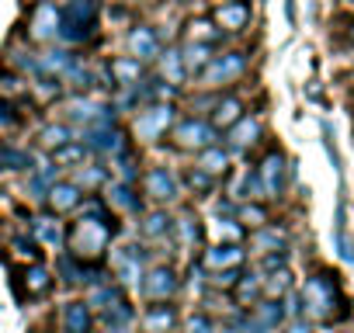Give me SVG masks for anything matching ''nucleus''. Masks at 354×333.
<instances>
[{
  "instance_id": "nucleus-48",
  "label": "nucleus",
  "mask_w": 354,
  "mask_h": 333,
  "mask_svg": "<svg viewBox=\"0 0 354 333\" xmlns=\"http://www.w3.org/2000/svg\"><path fill=\"white\" fill-rule=\"evenodd\" d=\"M219 233L230 236V240H240V229L233 226V219H223V222H219Z\"/></svg>"
},
{
  "instance_id": "nucleus-40",
  "label": "nucleus",
  "mask_w": 354,
  "mask_h": 333,
  "mask_svg": "<svg viewBox=\"0 0 354 333\" xmlns=\"http://www.w3.org/2000/svg\"><path fill=\"white\" fill-rule=\"evenodd\" d=\"M240 219H243L247 226H268V209H264L261 202H243Z\"/></svg>"
},
{
  "instance_id": "nucleus-4",
  "label": "nucleus",
  "mask_w": 354,
  "mask_h": 333,
  "mask_svg": "<svg viewBox=\"0 0 354 333\" xmlns=\"http://www.w3.org/2000/svg\"><path fill=\"white\" fill-rule=\"evenodd\" d=\"M174 111H177L174 104H160V101L139 108V115H136V122H132L136 139H142V142H156V139H163L167 129H174V118H177Z\"/></svg>"
},
{
  "instance_id": "nucleus-13",
  "label": "nucleus",
  "mask_w": 354,
  "mask_h": 333,
  "mask_svg": "<svg viewBox=\"0 0 354 333\" xmlns=\"http://www.w3.org/2000/svg\"><path fill=\"white\" fill-rule=\"evenodd\" d=\"M111 267H115V278L122 285H139L142 281V254L139 247H125L111 257Z\"/></svg>"
},
{
  "instance_id": "nucleus-42",
  "label": "nucleus",
  "mask_w": 354,
  "mask_h": 333,
  "mask_svg": "<svg viewBox=\"0 0 354 333\" xmlns=\"http://www.w3.org/2000/svg\"><path fill=\"white\" fill-rule=\"evenodd\" d=\"M236 281H240V267H223V271L212 274L216 288H236Z\"/></svg>"
},
{
  "instance_id": "nucleus-34",
  "label": "nucleus",
  "mask_w": 354,
  "mask_h": 333,
  "mask_svg": "<svg viewBox=\"0 0 354 333\" xmlns=\"http://www.w3.org/2000/svg\"><path fill=\"white\" fill-rule=\"evenodd\" d=\"M264 295V278H257V274H240V281H236V302L240 305H250V302H257Z\"/></svg>"
},
{
  "instance_id": "nucleus-10",
  "label": "nucleus",
  "mask_w": 354,
  "mask_h": 333,
  "mask_svg": "<svg viewBox=\"0 0 354 333\" xmlns=\"http://www.w3.org/2000/svg\"><path fill=\"white\" fill-rule=\"evenodd\" d=\"M261 132H264L261 118H257V115H243V118H236V122L226 129V146H230L233 153H247L250 146H257Z\"/></svg>"
},
{
  "instance_id": "nucleus-30",
  "label": "nucleus",
  "mask_w": 354,
  "mask_h": 333,
  "mask_svg": "<svg viewBox=\"0 0 354 333\" xmlns=\"http://www.w3.org/2000/svg\"><path fill=\"white\" fill-rule=\"evenodd\" d=\"M142 236H149V240H160V236H167L170 229H174V219L163 212V209H156V212H149L146 219H142Z\"/></svg>"
},
{
  "instance_id": "nucleus-41",
  "label": "nucleus",
  "mask_w": 354,
  "mask_h": 333,
  "mask_svg": "<svg viewBox=\"0 0 354 333\" xmlns=\"http://www.w3.org/2000/svg\"><path fill=\"white\" fill-rule=\"evenodd\" d=\"M49 285H53L49 271H42V267H32V271H28V292H32V295H42V292H49Z\"/></svg>"
},
{
  "instance_id": "nucleus-3",
  "label": "nucleus",
  "mask_w": 354,
  "mask_h": 333,
  "mask_svg": "<svg viewBox=\"0 0 354 333\" xmlns=\"http://www.w3.org/2000/svg\"><path fill=\"white\" fill-rule=\"evenodd\" d=\"M111 233H115V222L80 216V222H77V229H73V254H77V257H97L101 250H108Z\"/></svg>"
},
{
  "instance_id": "nucleus-31",
  "label": "nucleus",
  "mask_w": 354,
  "mask_h": 333,
  "mask_svg": "<svg viewBox=\"0 0 354 333\" xmlns=\"http://www.w3.org/2000/svg\"><path fill=\"white\" fill-rule=\"evenodd\" d=\"M288 292H292V271L288 267H278L264 278V295L268 298H285Z\"/></svg>"
},
{
  "instance_id": "nucleus-46",
  "label": "nucleus",
  "mask_w": 354,
  "mask_h": 333,
  "mask_svg": "<svg viewBox=\"0 0 354 333\" xmlns=\"http://www.w3.org/2000/svg\"><path fill=\"white\" fill-rule=\"evenodd\" d=\"M285 333H313V326H309V319H306V316H295V319H288Z\"/></svg>"
},
{
  "instance_id": "nucleus-32",
  "label": "nucleus",
  "mask_w": 354,
  "mask_h": 333,
  "mask_svg": "<svg viewBox=\"0 0 354 333\" xmlns=\"http://www.w3.org/2000/svg\"><path fill=\"white\" fill-rule=\"evenodd\" d=\"M174 229H177V236H181V247L185 250L202 247V226H198L195 216H181V222H174Z\"/></svg>"
},
{
  "instance_id": "nucleus-2",
  "label": "nucleus",
  "mask_w": 354,
  "mask_h": 333,
  "mask_svg": "<svg viewBox=\"0 0 354 333\" xmlns=\"http://www.w3.org/2000/svg\"><path fill=\"white\" fill-rule=\"evenodd\" d=\"M247 66H250V59H247V53H243V49L216 53V56L209 59V66L198 73V80H202V87L216 91V87H226V84L240 80V77L247 73Z\"/></svg>"
},
{
  "instance_id": "nucleus-23",
  "label": "nucleus",
  "mask_w": 354,
  "mask_h": 333,
  "mask_svg": "<svg viewBox=\"0 0 354 333\" xmlns=\"http://www.w3.org/2000/svg\"><path fill=\"white\" fill-rule=\"evenodd\" d=\"M236 118H243V101H240V97H219L209 122H212L216 129H230Z\"/></svg>"
},
{
  "instance_id": "nucleus-8",
  "label": "nucleus",
  "mask_w": 354,
  "mask_h": 333,
  "mask_svg": "<svg viewBox=\"0 0 354 333\" xmlns=\"http://www.w3.org/2000/svg\"><path fill=\"white\" fill-rule=\"evenodd\" d=\"M80 142H84L87 153H94V156H111V160H115V156L125 149V132H122L118 125H91V129L80 132Z\"/></svg>"
},
{
  "instance_id": "nucleus-39",
  "label": "nucleus",
  "mask_w": 354,
  "mask_h": 333,
  "mask_svg": "<svg viewBox=\"0 0 354 333\" xmlns=\"http://www.w3.org/2000/svg\"><path fill=\"white\" fill-rule=\"evenodd\" d=\"M185 181H188V188H192L195 195H209V191L216 188V178H212L209 171H202V166H192Z\"/></svg>"
},
{
  "instance_id": "nucleus-35",
  "label": "nucleus",
  "mask_w": 354,
  "mask_h": 333,
  "mask_svg": "<svg viewBox=\"0 0 354 333\" xmlns=\"http://www.w3.org/2000/svg\"><path fill=\"white\" fill-rule=\"evenodd\" d=\"M84 156H87V149H84V142H80V139H73V142H66V146L53 149V163H59V166H80V163H84Z\"/></svg>"
},
{
  "instance_id": "nucleus-33",
  "label": "nucleus",
  "mask_w": 354,
  "mask_h": 333,
  "mask_svg": "<svg viewBox=\"0 0 354 333\" xmlns=\"http://www.w3.org/2000/svg\"><path fill=\"white\" fill-rule=\"evenodd\" d=\"M223 28L219 25H212V21H205V18H198V21H192V42H202V46H219L223 42Z\"/></svg>"
},
{
  "instance_id": "nucleus-11",
  "label": "nucleus",
  "mask_w": 354,
  "mask_h": 333,
  "mask_svg": "<svg viewBox=\"0 0 354 333\" xmlns=\"http://www.w3.org/2000/svg\"><path fill=\"white\" fill-rule=\"evenodd\" d=\"M250 21H254V11L247 0H230V4L216 8V25L223 32H243V28H250Z\"/></svg>"
},
{
  "instance_id": "nucleus-15",
  "label": "nucleus",
  "mask_w": 354,
  "mask_h": 333,
  "mask_svg": "<svg viewBox=\"0 0 354 333\" xmlns=\"http://www.w3.org/2000/svg\"><path fill=\"white\" fill-rule=\"evenodd\" d=\"M59 171L63 166L59 163H42V166H32L28 171V195L32 198H49V191H53V184L59 181Z\"/></svg>"
},
{
  "instance_id": "nucleus-26",
  "label": "nucleus",
  "mask_w": 354,
  "mask_h": 333,
  "mask_svg": "<svg viewBox=\"0 0 354 333\" xmlns=\"http://www.w3.org/2000/svg\"><path fill=\"white\" fill-rule=\"evenodd\" d=\"M198 166H202V171H209L212 178H219V174L230 171V153L216 142V146H209V149L198 153Z\"/></svg>"
},
{
  "instance_id": "nucleus-7",
  "label": "nucleus",
  "mask_w": 354,
  "mask_h": 333,
  "mask_svg": "<svg viewBox=\"0 0 354 333\" xmlns=\"http://www.w3.org/2000/svg\"><path fill=\"white\" fill-rule=\"evenodd\" d=\"M257 174H261V188H264V198H281L285 188H288V178L295 174V166L285 160L281 149H271L261 163H257Z\"/></svg>"
},
{
  "instance_id": "nucleus-1",
  "label": "nucleus",
  "mask_w": 354,
  "mask_h": 333,
  "mask_svg": "<svg viewBox=\"0 0 354 333\" xmlns=\"http://www.w3.org/2000/svg\"><path fill=\"white\" fill-rule=\"evenodd\" d=\"M299 295H302L306 319H313V323H330L333 316H340V312H344L340 285H337V278H333V274H326V271L309 274Z\"/></svg>"
},
{
  "instance_id": "nucleus-20",
  "label": "nucleus",
  "mask_w": 354,
  "mask_h": 333,
  "mask_svg": "<svg viewBox=\"0 0 354 333\" xmlns=\"http://www.w3.org/2000/svg\"><path fill=\"white\" fill-rule=\"evenodd\" d=\"M56 32H59V11L53 4H39V11L32 18V35L46 42V39H56Z\"/></svg>"
},
{
  "instance_id": "nucleus-16",
  "label": "nucleus",
  "mask_w": 354,
  "mask_h": 333,
  "mask_svg": "<svg viewBox=\"0 0 354 333\" xmlns=\"http://www.w3.org/2000/svg\"><path fill=\"white\" fill-rule=\"evenodd\" d=\"M156 59H160V73H163V80H167V84H185V80L192 77L181 49H167V53H160Z\"/></svg>"
},
{
  "instance_id": "nucleus-21",
  "label": "nucleus",
  "mask_w": 354,
  "mask_h": 333,
  "mask_svg": "<svg viewBox=\"0 0 354 333\" xmlns=\"http://www.w3.org/2000/svg\"><path fill=\"white\" fill-rule=\"evenodd\" d=\"M104 202H108V205H118L122 212H139V209H142V202H139V195H136V188H132L129 181H111Z\"/></svg>"
},
{
  "instance_id": "nucleus-45",
  "label": "nucleus",
  "mask_w": 354,
  "mask_h": 333,
  "mask_svg": "<svg viewBox=\"0 0 354 333\" xmlns=\"http://www.w3.org/2000/svg\"><path fill=\"white\" fill-rule=\"evenodd\" d=\"M188 333H212V319L202 316V312L192 316V319H188Z\"/></svg>"
},
{
  "instance_id": "nucleus-47",
  "label": "nucleus",
  "mask_w": 354,
  "mask_h": 333,
  "mask_svg": "<svg viewBox=\"0 0 354 333\" xmlns=\"http://www.w3.org/2000/svg\"><path fill=\"white\" fill-rule=\"evenodd\" d=\"M15 250H18L21 257H35V240H25V236H18V240H15Z\"/></svg>"
},
{
  "instance_id": "nucleus-29",
  "label": "nucleus",
  "mask_w": 354,
  "mask_h": 333,
  "mask_svg": "<svg viewBox=\"0 0 354 333\" xmlns=\"http://www.w3.org/2000/svg\"><path fill=\"white\" fill-rule=\"evenodd\" d=\"M39 139H42V146H46V149H59V146L73 142V139H77V132L70 129V122H56V125H46V129L39 132Z\"/></svg>"
},
{
  "instance_id": "nucleus-37",
  "label": "nucleus",
  "mask_w": 354,
  "mask_h": 333,
  "mask_svg": "<svg viewBox=\"0 0 354 333\" xmlns=\"http://www.w3.org/2000/svg\"><path fill=\"white\" fill-rule=\"evenodd\" d=\"M35 236H39L42 243H49V247H59V243H63V229H59V222L49 219V216L35 219Z\"/></svg>"
},
{
  "instance_id": "nucleus-14",
  "label": "nucleus",
  "mask_w": 354,
  "mask_h": 333,
  "mask_svg": "<svg viewBox=\"0 0 354 333\" xmlns=\"http://www.w3.org/2000/svg\"><path fill=\"white\" fill-rule=\"evenodd\" d=\"M142 292H146L149 298L163 302V298H170V295L177 292V274H174L170 267H153L149 274H142Z\"/></svg>"
},
{
  "instance_id": "nucleus-9",
  "label": "nucleus",
  "mask_w": 354,
  "mask_h": 333,
  "mask_svg": "<svg viewBox=\"0 0 354 333\" xmlns=\"http://www.w3.org/2000/svg\"><path fill=\"white\" fill-rule=\"evenodd\" d=\"M142 191L153 202H174L181 195V178H177L170 166H149L146 178H142Z\"/></svg>"
},
{
  "instance_id": "nucleus-27",
  "label": "nucleus",
  "mask_w": 354,
  "mask_h": 333,
  "mask_svg": "<svg viewBox=\"0 0 354 333\" xmlns=\"http://www.w3.org/2000/svg\"><path fill=\"white\" fill-rule=\"evenodd\" d=\"M177 323V312L170 305H153L146 316H142V326L146 333H170V326Z\"/></svg>"
},
{
  "instance_id": "nucleus-5",
  "label": "nucleus",
  "mask_w": 354,
  "mask_h": 333,
  "mask_svg": "<svg viewBox=\"0 0 354 333\" xmlns=\"http://www.w3.org/2000/svg\"><path fill=\"white\" fill-rule=\"evenodd\" d=\"M174 142L181 146V149H195V153H202V149H209V146L219 142V129H216L209 118L192 115V118H181V122L174 125Z\"/></svg>"
},
{
  "instance_id": "nucleus-38",
  "label": "nucleus",
  "mask_w": 354,
  "mask_h": 333,
  "mask_svg": "<svg viewBox=\"0 0 354 333\" xmlns=\"http://www.w3.org/2000/svg\"><path fill=\"white\" fill-rule=\"evenodd\" d=\"M319 135H323V149H326V156H330V163H333V171H337V178H340L344 166H340V149H337L333 125H330V122H319Z\"/></svg>"
},
{
  "instance_id": "nucleus-49",
  "label": "nucleus",
  "mask_w": 354,
  "mask_h": 333,
  "mask_svg": "<svg viewBox=\"0 0 354 333\" xmlns=\"http://www.w3.org/2000/svg\"><path fill=\"white\" fill-rule=\"evenodd\" d=\"M285 18L288 25H295V0H285Z\"/></svg>"
},
{
  "instance_id": "nucleus-12",
  "label": "nucleus",
  "mask_w": 354,
  "mask_h": 333,
  "mask_svg": "<svg viewBox=\"0 0 354 333\" xmlns=\"http://www.w3.org/2000/svg\"><path fill=\"white\" fill-rule=\"evenodd\" d=\"M160 53H163L160 35H156L149 25H136V28L129 32V56H136V59L149 63V59H156Z\"/></svg>"
},
{
  "instance_id": "nucleus-24",
  "label": "nucleus",
  "mask_w": 354,
  "mask_h": 333,
  "mask_svg": "<svg viewBox=\"0 0 354 333\" xmlns=\"http://www.w3.org/2000/svg\"><path fill=\"white\" fill-rule=\"evenodd\" d=\"M250 247H254L257 254L285 250V229H278V226H257V233L250 236Z\"/></svg>"
},
{
  "instance_id": "nucleus-43",
  "label": "nucleus",
  "mask_w": 354,
  "mask_h": 333,
  "mask_svg": "<svg viewBox=\"0 0 354 333\" xmlns=\"http://www.w3.org/2000/svg\"><path fill=\"white\" fill-rule=\"evenodd\" d=\"M59 271H63V281H80V278H84V267H77L73 254H63V260H59Z\"/></svg>"
},
{
  "instance_id": "nucleus-36",
  "label": "nucleus",
  "mask_w": 354,
  "mask_h": 333,
  "mask_svg": "<svg viewBox=\"0 0 354 333\" xmlns=\"http://www.w3.org/2000/svg\"><path fill=\"white\" fill-rule=\"evenodd\" d=\"M108 181V171L101 163H80V171H77V178H73V184L77 188H97V184H104Z\"/></svg>"
},
{
  "instance_id": "nucleus-17",
  "label": "nucleus",
  "mask_w": 354,
  "mask_h": 333,
  "mask_svg": "<svg viewBox=\"0 0 354 333\" xmlns=\"http://www.w3.org/2000/svg\"><path fill=\"white\" fill-rule=\"evenodd\" d=\"M80 202H84V195L73 181H56L53 191H49V205L56 212H73V209H80Z\"/></svg>"
},
{
  "instance_id": "nucleus-52",
  "label": "nucleus",
  "mask_w": 354,
  "mask_h": 333,
  "mask_svg": "<svg viewBox=\"0 0 354 333\" xmlns=\"http://www.w3.org/2000/svg\"><path fill=\"white\" fill-rule=\"evenodd\" d=\"M351 333H354V330H351Z\"/></svg>"
},
{
  "instance_id": "nucleus-51",
  "label": "nucleus",
  "mask_w": 354,
  "mask_h": 333,
  "mask_svg": "<svg viewBox=\"0 0 354 333\" xmlns=\"http://www.w3.org/2000/svg\"><path fill=\"white\" fill-rule=\"evenodd\" d=\"M219 4H230V0H219Z\"/></svg>"
},
{
  "instance_id": "nucleus-28",
  "label": "nucleus",
  "mask_w": 354,
  "mask_h": 333,
  "mask_svg": "<svg viewBox=\"0 0 354 333\" xmlns=\"http://www.w3.org/2000/svg\"><path fill=\"white\" fill-rule=\"evenodd\" d=\"M181 53H185L188 73H195V77H198V73H202V70L209 66V59L216 56V49H212V46H202V42H188V46H185Z\"/></svg>"
},
{
  "instance_id": "nucleus-50",
  "label": "nucleus",
  "mask_w": 354,
  "mask_h": 333,
  "mask_svg": "<svg viewBox=\"0 0 354 333\" xmlns=\"http://www.w3.org/2000/svg\"><path fill=\"white\" fill-rule=\"evenodd\" d=\"M223 333H243V330H240V326H236V330H223Z\"/></svg>"
},
{
  "instance_id": "nucleus-19",
  "label": "nucleus",
  "mask_w": 354,
  "mask_h": 333,
  "mask_svg": "<svg viewBox=\"0 0 354 333\" xmlns=\"http://www.w3.org/2000/svg\"><path fill=\"white\" fill-rule=\"evenodd\" d=\"M35 156L25 146H11V142H0V171H32Z\"/></svg>"
},
{
  "instance_id": "nucleus-22",
  "label": "nucleus",
  "mask_w": 354,
  "mask_h": 333,
  "mask_svg": "<svg viewBox=\"0 0 354 333\" xmlns=\"http://www.w3.org/2000/svg\"><path fill=\"white\" fill-rule=\"evenodd\" d=\"M111 77H115V87H132L142 80V59L136 56H125V59H115L111 63Z\"/></svg>"
},
{
  "instance_id": "nucleus-6",
  "label": "nucleus",
  "mask_w": 354,
  "mask_h": 333,
  "mask_svg": "<svg viewBox=\"0 0 354 333\" xmlns=\"http://www.w3.org/2000/svg\"><path fill=\"white\" fill-rule=\"evenodd\" d=\"M63 111H66L70 125H84V129L115 125V118H118V104H104V101H91V97H73L63 104Z\"/></svg>"
},
{
  "instance_id": "nucleus-44",
  "label": "nucleus",
  "mask_w": 354,
  "mask_h": 333,
  "mask_svg": "<svg viewBox=\"0 0 354 333\" xmlns=\"http://www.w3.org/2000/svg\"><path fill=\"white\" fill-rule=\"evenodd\" d=\"M18 125H21V118L15 115V108L4 97H0V129H18Z\"/></svg>"
},
{
  "instance_id": "nucleus-18",
  "label": "nucleus",
  "mask_w": 354,
  "mask_h": 333,
  "mask_svg": "<svg viewBox=\"0 0 354 333\" xmlns=\"http://www.w3.org/2000/svg\"><path fill=\"white\" fill-rule=\"evenodd\" d=\"M91 302H66L63 305V330L66 333H91Z\"/></svg>"
},
{
  "instance_id": "nucleus-25",
  "label": "nucleus",
  "mask_w": 354,
  "mask_h": 333,
  "mask_svg": "<svg viewBox=\"0 0 354 333\" xmlns=\"http://www.w3.org/2000/svg\"><path fill=\"white\" fill-rule=\"evenodd\" d=\"M240 260H243V250H240L236 243H219V247H212V250L205 254V264L216 267V271H223V267H240Z\"/></svg>"
}]
</instances>
